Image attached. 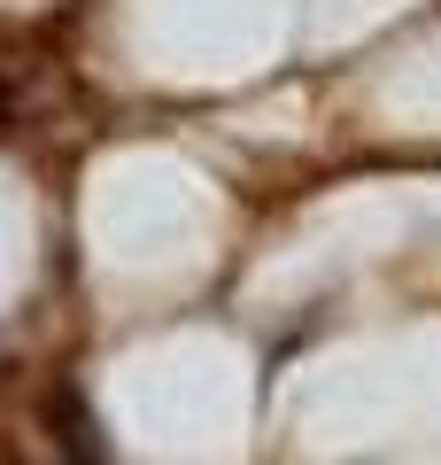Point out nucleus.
<instances>
[{
  "label": "nucleus",
  "mask_w": 441,
  "mask_h": 465,
  "mask_svg": "<svg viewBox=\"0 0 441 465\" xmlns=\"http://www.w3.org/2000/svg\"><path fill=\"white\" fill-rule=\"evenodd\" d=\"M39 419H47L54 450H63L70 465H116L109 427H101V411H93V396H85V381H54L47 396H39Z\"/></svg>",
  "instance_id": "1"
}]
</instances>
